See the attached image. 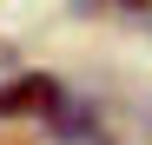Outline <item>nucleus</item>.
<instances>
[{"label": "nucleus", "mask_w": 152, "mask_h": 145, "mask_svg": "<svg viewBox=\"0 0 152 145\" xmlns=\"http://www.w3.org/2000/svg\"><path fill=\"white\" fill-rule=\"evenodd\" d=\"M60 106V86L53 79H20V86H0V112H53Z\"/></svg>", "instance_id": "f257e3e1"}, {"label": "nucleus", "mask_w": 152, "mask_h": 145, "mask_svg": "<svg viewBox=\"0 0 152 145\" xmlns=\"http://www.w3.org/2000/svg\"><path fill=\"white\" fill-rule=\"evenodd\" d=\"M126 7H132V0H126Z\"/></svg>", "instance_id": "f03ea898"}]
</instances>
